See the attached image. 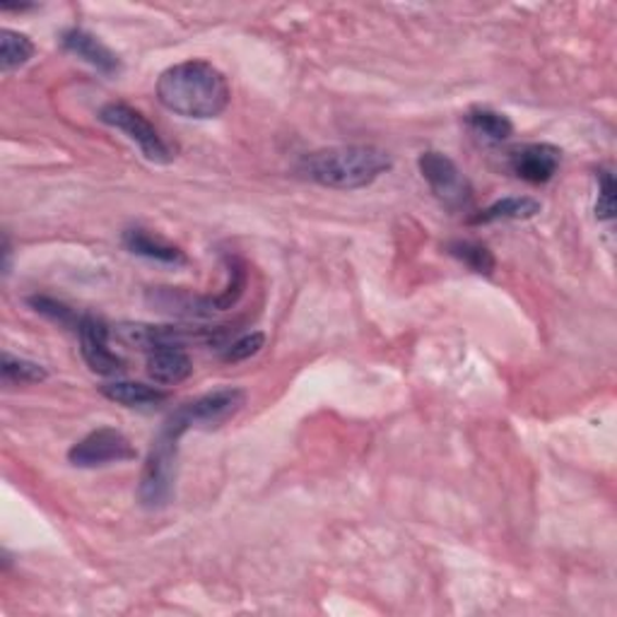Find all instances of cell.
Returning a JSON list of instances; mask_svg holds the SVG:
<instances>
[{
    "label": "cell",
    "mask_w": 617,
    "mask_h": 617,
    "mask_svg": "<svg viewBox=\"0 0 617 617\" xmlns=\"http://www.w3.org/2000/svg\"><path fill=\"white\" fill-rule=\"evenodd\" d=\"M188 422L178 408L164 420L150 444L148 458L143 464L138 480V502L140 507L157 511L164 509L174 497L176 468H178V442L188 432Z\"/></svg>",
    "instance_id": "obj_3"
},
{
    "label": "cell",
    "mask_w": 617,
    "mask_h": 617,
    "mask_svg": "<svg viewBox=\"0 0 617 617\" xmlns=\"http://www.w3.org/2000/svg\"><path fill=\"white\" fill-rule=\"evenodd\" d=\"M246 403V394L237 386H224L215 388L210 394L198 396L194 400L184 403L178 412L184 415L190 430H215L220 424L230 422Z\"/></svg>",
    "instance_id": "obj_8"
},
{
    "label": "cell",
    "mask_w": 617,
    "mask_h": 617,
    "mask_svg": "<svg viewBox=\"0 0 617 617\" xmlns=\"http://www.w3.org/2000/svg\"><path fill=\"white\" fill-rule=\"evenodd\" d=\"M157 99L176 116L208 121L227 111L232 87L218 65L203 59H188L160 75Z\"/></svg>",
    "instance_id": "obj_1"
},
{
    "label": "cell",
    "mask_w": 617,
    "mask_h": 617,
    "mask_svg": "<svg viewBox=\"0 0 617 617\" xmlns=\"http://www.w3.org/2000/svg\"><path fill=\"white\" fill-rule=\"evenodd\" d=\"M543 210L541 200L531 196H509L495 200L485 210H478L468 218L470 224H492V222H509V220H531Z\"/></svg>",
    "instance_id": "obj_15"
},
{
    "label": "cell",
    "mask_w": 617,
    "mask_h": 617,
    "mask_svg": "<svg viewBox=\"0 0 617 617\" xmlns=\"http://www.w3.org/2000/svg\"><path fill=\"white\" fill-rule=\"evenodd\" d=\"M35 51V41L27 35L15 29H3V35H0V71L13 73L22 69V65L32 61Z\"/></svg>",
    "instance_id": "obj_17"
},
{
    "label": "cell",
    "mask_w": 617,
    "mask_h": 617,
    "mask_svg": "<svg viewBox=\"0 0 617 617\" xmlns=\"http://www.w3.org/2000/svg\"><path fill=\"white\" fill-rule=\"evenodd\" d=\"M27 305L37 313H41V317H47L49 321L59 323V326H65V329H71L75 333H77V329H81L83 317H77V313L69 305H63V301H59V299L47 297V295H32V297H27Z\"/></svg>",
    "instance_id": "obj_20"
},
{
    "label": "cell",
    "mask_w": 617,
    "mask_h": 617,
    "mask_svg": "<svg viewBox=\"0 0 617 617\" xmlns=\"http://www.w3.org/2000/svg\"><path fill=\"white\" fill-rule=\"evenodd\" d=\"M596 218L601 222H610L615 218V176L610 170L599 172V200Z\"/></svg>",
    "instance_id": "obj_22"
},
{
    "label": "cell",
    "mask_w": 617,
    "mask_h": 617,
    "mask_svg": "<svg viewBox=\"0 0 617 617\" xmlns=\"http://www.w3.org/2000/svg\"><path fill=\"white\" fill-rule=\"evenodd\" d=\"M99 121L123 133V136L136 145L148 162L152 164L174 162L176 150L162 138V133L155 128V123L136 107H131L126 102H109L99 109Z\"/></svg>",
    "instance_id": "obj_4"
},
{
    "label": "cell",
    "mask_w": 617,
    "mask_h": 617,
    "mask_svg": "<svg viewBox=\"0 0 617 617\" xmlns=\"http://www.w3.org/2000/svg\"><path fill=\"white\" fill-rule=\"evenodd\" d=\"M222 338V331L215 329H182V326H152V323H119L111 329V341L126 347H136L143 353H155L162 347H186L190 341H210Z\"/></svg>",
    "instance_id": "obj_6"
},
{
    "label": "cell",
    "mask_w": 617,
    "mask_h": 617,
    "mask_svg": "<svg viewBox=\"0 0 617 617\" xmlns=\"http://www.w3.org/2000/svg\"><path fill=\"white\" fill-rule=\"evenodd\" d=\"M448 254L458 258L466 268L478 273V275H492L497 268L495 254H492L485 244L470 242V239H456L446 246Z\"/></svg>",
    "instance_id": "obj_18"
},
{
    "label": "cell",
    "mask_w": 617,
    "mask_h": 617,
    "mask_svg": "<svg viewBox=\"0 0 617 617\" xmlns=\"http://www.w3.org/2000/svg\"><path fill=\"white\" fill-rule=\"evenodd\" d=\"M466 123L468 128L478 133V136L488 138L492 143H502L514 136V123L507 114L495 109H485V107H476L470 109L466 114Z\"/></svg>",
    "instance_id": "obj_16"
},
{
    "label": "cell",
    "mask_w": 617,
    "mask_h": 617,
    "mask_svg": "<svg viewBox=\"0 0 617 617\" xmlns=\"http://www.w3.org/2000/svg\"><path fill=\"white\" fill-rule=\"evenodd\" d=\"M123 246L131 254L143 256V258H150V261L157 263H166V266H184L188 258L186 254L178 249V246L164 242L160 237H155L148 230H140V227H133L123 232Z\"/></svg>",
    "instance_id": "obj_14"
},
{
    "label": "cell",
    "mask_w": 617,
    "mask_h": 617,
    "mask_svg": "<svg viewBox=\"0 0 617 617\" xmlns=\"http://www.w3.org/2000/svg\"><path fill=\"white\" fill-rule=\"evenodd\" d=\"M10 261H13V246L8 234H3V275H10Z\"/></svg>",
    "instance_id": "obj_23"
},
{
    "label": "cell",
    "mask_w": 617,
    "mask_h": 617,
    "mask_svg": "<svg viewBox=\"0 0 617 617\" xmlns=\"http://www.w3.org/2000/svg\"><path fill=\"white\" fill-rule=\"evenodd\" d=\"M563 164V150L550 143H526L509 152V170L521 182L543 186L553 182Z\"/></svg>",
    "instance_id": "obj_10"
},
{
    "label": "cell",
    "mask_w": 617,
    "mask_h": 617,
    "mask_svg": "<svg viewBox=\"0 0 617 617\" xmlns=\"http://www.w3.org/2000/svg\"><path fill=\"white\" fill-rule=\"evenodd\" d=\"M77 335H81L83 360L95 374L119 377L123 369H126V362H123L114 350H111V329L102 319L89 317L87 313V317H83L81 321Z\"/></svg>",
    "instance_id": "obj_9"
},
{
    "label": "cell",
    "mask_w": 617,
    "mask_h": 617,
    "mask_svg": "<svg viewBox=\"0 0 617 617\" xmlns=\"http://www.w3.org/2000/svg\"><path fill=\"white\" fill-rule=\"evenodd\" d=\"M420 174L440 203L452 212H466L473 208V186L468 176L458 170L452 157L436 150H428L418 160Z\"/></svg>",
    "instance_id": "obj_5"
},
{
    "label": "cell",
    "mask_w": 617,
    "mask_h": 617,
    "mask_svg": "<svg viewBox=\"0 0 617 617\" xmlns=\"http://www.w3.org/2000/svg\"><path fill=\"white\" fill-rule=\"evenodd\" d=\"M63 49L73 53L75 59H81L83 63L92 65L97 73H102L107 77H116L123 71V63L119 59L116 51H111L107 44L95 37L92 32H87L83 27H71L61 35Z\"/></svg>",
    "instance_id": "obj_11"
},
{
    "label": "cell",
    "mask_w": 617,
    "mask_h": 617,
    "mask_svg": "<svg viewBox=\"0 0 617 617\" xmlns=\"http://www.w3.org/2000/svg\"><path fill=\"white\" fill-rule=\"evenodd\" d=\"M0 374H3L5 386H25V384H41L49 379L47 367L39 362L25 360V357H15L3 353V365H0Z\"/></svg>",
    "instance_id": "obj_19"
},
{
    "label": "cell",
    "mask_w": 617,
    "mask_h": 617,
    "mask_svg": "<svg viewBox=\"0 0 617 617\" xmlns=\"http://www.w3.org/2000/svg\"><path fill=\"white\" fill-rule=\"evenodd\" d=\"M394 160L377 145H335L309 152L299 170L309 182L333 190H360L384 176Z\"/></svg>",
    "instance_id": "obj_2"
},
{
    "label": "cell",
    "mask_w": 617,
    "mask_h": 617,
    "mask_svg": "<svg viewBox=\"0 0 617 617\" xmlns=\"http://www.w3.org/2000/svg\"><path fill=\"white\" fill-rule=\"evenodd\" d=\"M102 396L111 403H119L123 408H157L170 400V394L160 386H148L140 381H109L102 388Z\"/></svg>",
    "instance_id": "obj_13"
},
{
    "label": "cell",
    "mask_w": 617,
    "mask_h": 617,
    "mask_svg": "<svg viewBox=\"0 0 617 617\" xmlns=\"http://www.w3.org/2000/svg\"><path fill=\"white\" fill-rule=\"evenodd\" d=\"M263 345H266V335L261 331L242 335V338H237L232 345L224 347L222 360L224 362H246V360H251L254 355L261 353Z\"/></svg>",
    "instance_id": "obj_21"
},
{
    "label": "cell",
    "mask_w": 617,
    "mask_h": 617,
    "mask_svg": "<svg viewBox=\"0 0 617 617\" xmlns=\"http://www.w3.org/2000/svg\"><path fill=\"white\" fill-rule=\"evenodd\" d=\"M133 458H138L136 446L131 444L126 434L114 428H99L85 434L69 452V461L75 468H102L111 464H126Z\"/></svg>",
    "instance_id": "obj_7"
},
{
    "label": "cell",
    "mask_w": 617,
    "mask_h": 617,
    "mask_svg": "<svg viewBox=\"0 0 617 617\" xmlns=\"http://www.w3.org/2000/svg\"><path fill=\"white\" fill-rule=\"evenodd\" d=\"M194 374V360L184 347H162L148 353V377L157 386H176Z\"/></svg>",
    "instance_id": "obj_12"
}]
</instances>
